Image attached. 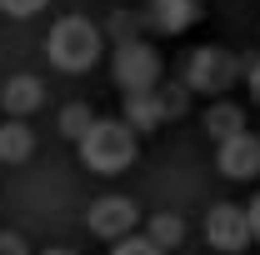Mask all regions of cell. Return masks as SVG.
I'll return each mask as SVG.
<instances>
[{"label":"cell","instance_id":"obj_9","mask_svg":"<svg viewBox=\"0 0 260 255\" xmlns=\"http://www.w3.org/2000/svg\"><path fill=\"white\" fill-rule=\"evenodd\" d=\"M40 105H45V85H40L35 75H10V80L0 85V110H5V120H25Z\"/></svg>","mask_w":260,"mask_h":255},{"label":"cell","instance_id":"obj_5","mask_svg":"<svg viewBox=\"0 0 260 255\" xmlns=\"http://www.w3.org/2000/svg\"><path fill=\"white\" fill-rule=\"evenodd\" d=\"M135 220H140V210H135L130 195H100L95 205L85 210V225L95 230L100 240H125L135 230Z\"/></svg>","mask_w":260,"mask_h":255},{"label":"cell","instance_id":"obj_8","mask_svg":"<svg viewBox=\"0 0 260 255\" xmlns=\"http://www.w3.org/2000/svg\"><path fill=\"white\" fill-rule=\"evenodd\" d=\"M215 165L225 170L230 180H250V175H260V135H235V140H225V145H215Z\"/></svg>","mask_w":260,"mask_h":255},{"label":"cell","instance_id":"obj_2","mask_svg":"<svg viewBox=\"0 0 260 255\" xmlns=\"http://www.w3.org/2000/svg\"><path fill=\"white\" fill-rule=\"evenodd\" d=\"M45 55H50V65L80 75V70H90L100 60V30L85 15H65V20H55V30L45 40Z\"/></svg>","mask_w":260,"mask_h":255},{"label":"cell","instance_id":"obj_10","mask_svg":"<svg viewBox=\"0 0 260 255\" xmlns=\"http://www.w3.org/2000/svg\"><path fill=\"white\" fill-rule=\"evenodd\" d=\"M200 20V0H150V25L160 35H185Z\"/></svg>","mask_w":260,"mask_h":255},{"label":"cell","instance_id":"obj_20","mask_svg":"<svg viewBox=\"0 0 260 255\" xmlns=\"http://www.w3.org/2000/svg\"><path fill=\"white\" fill-rule=\"evenodd\" d=\"M45 255H75V250H45Z\"/></svg>","mask_w":260,"mask_h":255},{"label":"cell","instance_id":"obj_7","mask_svg":"<svg viewBox=\"0 0 260 255\" xmlns=\"http://www.w3.org/2000/svg\"><path fill=\"white\" fill-rule=\"evenodd\" d=\"M250 235H255L250 230V210H240V205H215L205 215V240L225 255H240V245H250Z\"/></svg>","mask_w":260,"mask_h":255},{"label":"cell","instance_id":"obj_19","mask_svg":"<svg viewBox=\"0 0 260 255\" xmlns=\"http://www.w3.org/2000/svg\"><path fill=\"white\" fill-rule=\"evenodd\" d=\"M250 230H255V240H260V195L250 200Z\"/></svg>","mask_w":260,"mask_h":255},{"label":"cell","instance_id":"obj_14","mask_svg":"<svg viewBox=\"0 0 260 255\" xmlns=\"http://www.w3.org/2000/svg\"><path fill=\"white\" fill-rule=\"evenodd\" d=\"M160 250H175L180 240H185V220L180 215H170V210H160V215H150V230H145Z\"/></svg>","mask_w":260,"mask_h":255},{"label":"cell","instance_id":"obj_1","mask_svg":"<svg viewBox=\"0 0 260 255\" xmlns=\"http://www.w3.org/2000/svg\"><path fill=\"white\" fill-rule=\"evenodd\" d=\"M80 165L95 175H120L135 165V130L125 120H95L90 135L80 140Z\"/></svg>","mask_w":260,"mask_h":255},{"label":"cell","instance_id":"obj_4","mask_svg":"<svg viewBox=\"0 0 260 255\" xmlns=\"http://www.w3.org/2000/svg\"><path fill=\"white\" fill-rule=\"evenodd\" d=\"M240 75V60L220 50V45H200L190 60H185V85L190 90H205V95H225Z\"/></svg>","mask_w":260,"mask_h":255},{"label":"cell","instance_id":"obj_15","mask_svg":"<svg viewBox=\"0 0 260 255\" xmlns=\"http://www.w3.org/2000/svg\"><path fill=\"white\" fill-rule=\"evenodd\" d=\"M110 255H165L150 235H125V240H115V250Z\"/></svg>","mask_w":260,"mask_h":255},{"label":"cell","instance_id":"obj_11","mask_svg":"<svg viewBox=\"0 0 260 255\" xmlns=\"http://www.w3.org/2000/svg\"><path fill=\"white\" fill-rule=\"evenodd\" d=\"M205 135L215 140V145H225V140H235V135H245V110L235 105V100H220V105H210L205 110Z\"/></svg>","mask_w":260,"mask_h":255},{"label":"cell","instance_id":"obj_16","mask_svg":"<svg viewBox=\"0 0 260 255\" xmlns=\"http://www.w3.org/2000/svg\"><path fill=\"white\" fill-rule=\"evenodd\" d=\"M0 10H5V15H15V20H30V15L45 10V0H0Z\"/></svg>","mask_w":260,"mask_h":255},{"label":"cell","instance_id":"obj_18","mask_svg":"<svg viewBox=\"0 0 260 255\" xmlns=\"http://www.w3.org/2000/svg\"><path fill=\"white\" fill-rule=\"evenodd\" d=\"M245 70H250V95L260 100V60H250V65H245Z\"/></svg>","mask_w":260,"mask_h":255},{"label":"cell","instance_id":"obj_13","mask_svg":"<svg viewBox=\"0 0 260 255\" xmlns=\"http://www.w3.org/2000/svg\"><path fill=\"white\" fill-rule=\"evenodd\" d=\"M90 125H95V115H90V105H85V100H70V105L60 110V135H65V140H75V145H80V140L90 135Z\"/></svg>","mask_w":260,"mask_h":255},{"label":"cell","instance_id":"obj_6","mask_svg":"<svg viewBox=\"0 0 260 255\" xmlns=\"http://www.w3.org/2000/svg\"><path fill=\"white\" fill-rule=\"evenodd\" d=\"M185 110V95L180 90H145V95H125V125L130 130H155L165 125L170 115Z\"/></svg>","mask_w":260,"mask_h":255},{"label":"cell","instance_id":"obj_3","mask_svg":"<svg viewBox=\"0 0 260 255\" xmlns=\"http://www.w3.org/2000/svg\"><path fill=\"white\" fill-rule=\"evenodd\" d=\"M115 85L125 90V95H145V90H160V50L155 45H145V40H120L115 45Z\"/></svg>","mask_w":260,"mask_h":255},{"label":"cell","instance_id":"obj_17","mask_svg":"<svg viewBox=\"0 0 260 255\" xmlns=\"http://www.w3.org/2000/svg\"><path fill=\"white\" fill-rule=\"evenodd\" d=\"M0 255H30V250H25V240L15 230H0Z\"/></svg>","mask_w":260,"mask_h":255},{"label":"cell","instance_id":"obj_12","mask_svg":"<svg viewBox=\"0 0 260 255\" xmlns=\"http://www.w3.org/2000/svg\"><path fill=\"white\" fill-rule=\"evenodd\" d=\"M30 155H35V135H30V125L5 120V125H0V165H25Z\"/></svg>","mask_w":260,"mask_h":255}]
</instances>
